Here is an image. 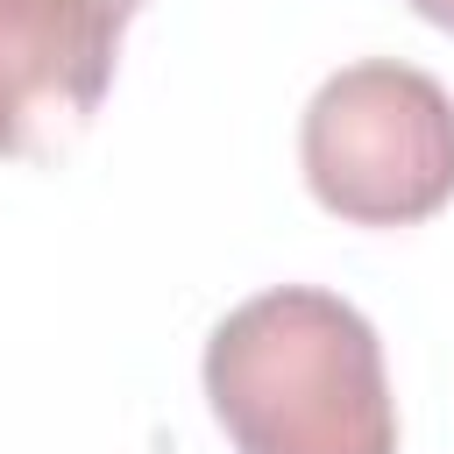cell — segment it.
<instances>
[{
  "instance_id": "1",
  "label": "cell",
  "mask_w": 454,
  "mask_h": 454,
  "mask_svg": "<svg viewBox=\"0 0 454 454\" xmlns=\"http://www.w3.org/2000/svg\"><path fill=\"white\" fill-rule=\"evenodd\" d=\"M206 404L234 454H397L383 340L319 284L255 291L213 326Z\"/></svg>"
},
{
  "instance_id": "2",
  "label": "cell",
  "mask_w": 454,
  "mask_h": 454,
  "mask_svg": "<svg viewBox=\"0 0 454 454\" xmlns=\"http://www.w3.org/2000/svg\"><path fill=\"white\" fill-rule=\"evenodd\" d=\"M298 163L312 199L355 227L433 220L454 199V99L419 64H348L312 92Z\"/></svg>"
},
{
  "instance_id": "3",
  "label": "cell",
  "mask_w": 454,
  "mask_h": 454,
  "mask_svg": "<svg viewBox=\"0 0 454 454\" xmlns=\"http://www.w3.org/2000/svg\"><path fill=\"white\" fill-rule=\"evenodd\" d=\"M121 0H0V156H57L114 85Z\"/></svg>"
},
{
  "instance_id": "4",
  "label": "cell",
  "mask_w": 454,
  "mask_h": 454,
  "mask_svg": "<svg viewBox=\"0 0 454 454\" xmlns=\"http://www.w3.org/2000/svg\"><path fill=\"white\" fill-rule=\"evenodd\" d=\"M404 7H411L419 21H433V28H447V35H454V0H404Z\"/></svg>"
},
{
  "instance_id": "5",
  "label": "cell",
  "mask_w": 454,
  "mask_h": 454,
  "mask_svg": "<svg viewBox=\"0 0 454 454\" xmlns=\"http://www.w3.org/2000/svg\"><path fill=\"white\" fill-rule=\"evenodd\" d=\"M121 7H128V14H135V7H142V0H121Z\"/></svg>"
}]
</instances>
